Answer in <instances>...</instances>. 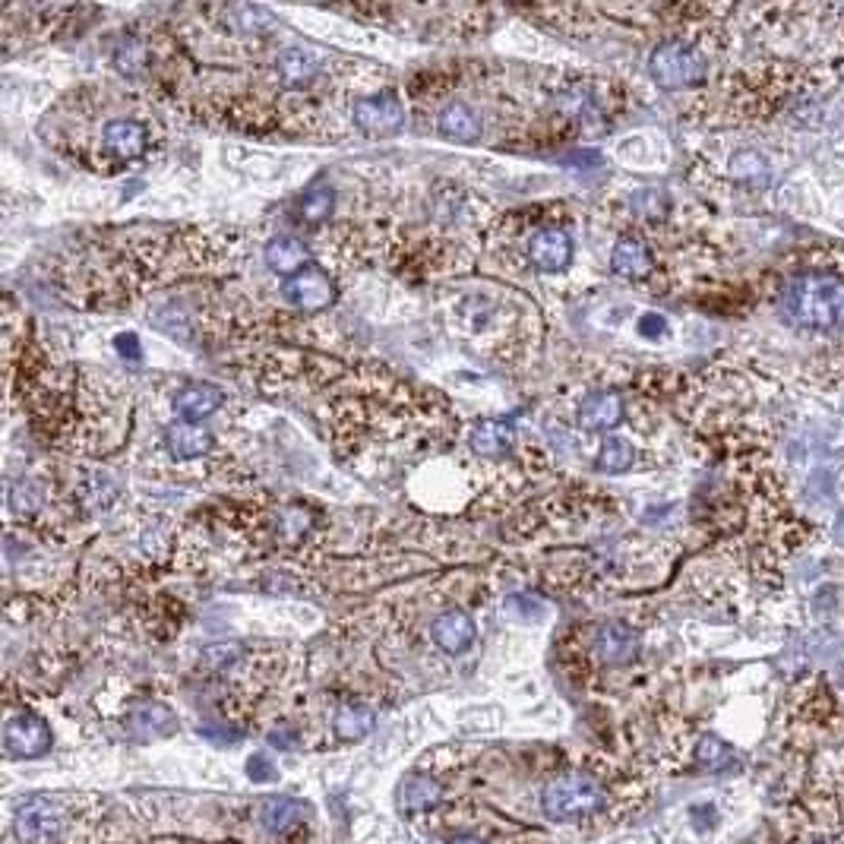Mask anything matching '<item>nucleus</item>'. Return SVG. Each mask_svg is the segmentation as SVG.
Returning <instances> with one entry per match:
<instances>
[{
	"label": "nucleus",
	"mask_w": 844,
	"mask_h": 844,
	"mask_svg": "<svg viewBox=\"0 0 844 844\" xmlns=\"http://www.w3.org/2000/svg\"><path fill=\"white\" fill-rule=\"evenodd\" d=\"M766 305L794 342L844 354V254L810 250L766 279Z\"/></svg>",
	"instance_id": "f257e3e1"
},
{
	"label": "nucleus",
	"mask_w": 844,
	"mask_h": 844,
	"mask_svg": "<svg viewBox=\"0 0 844 844\" xmlns=\"http://www.w3.org/2000/svg\"><path fill=\"white\" fill-rule=\"evenodd\" d=\"M844 737V705L822 674H806L784 690L778 740L784 778L810 772Z\"/></svg>",
	"instance_id": "f03ea898"
},
{
	"label": "nucleus",
	"mask_w": 844,
	"mask_h": 844,
	"mask_svg": "<svg viewBox=\"0 0 844 844\" xmlns=\"http://www.w3.org/2000/svg\"><path fill=\"white\" fill-rule=\"evenodd\" d=\"M756 844H844V788L829 756L810 772L784 778L778 813Z\"/></svg>",
	"instance_id": "7ed1b4c3"
},
{
	"label": "nucleus",
	"mask_w": 844,
	"mask_h": 844,
	"mask_svg": "<svg viewBox=\"0 0 844 844\" xmlns=\"http://www.w3.org/2000/svg\"><path fill=\"white\" fill-rule=\"evenodd\" d=\"M541 806L551 820L579 822L608 810V788L591 774L573 772L551 781L541 794Z\"/></svg>",
	"instance_id": "20e7f679"
},
{
	"label": "nucleus",
	"mask_w": 844,
	"mask_h": 844,
	"mask_svg": "<svg viewBox=\"0 0 844 844\" xmlns=\"http://www.w3.org/2000/svg\"><path fill=\"white\" fill-rule=\"evenodd\" d=\"M352 120L364 137H396L405 127V105L393 93L371 95L354 105Z\"/></svg>",
	"instance_id": "39448f33"
},
{
	"label": "nucleus",
	"mask_w": 844,
	"mask_h": 844,
	"mask_svg": "<svg viewBox=\"0 0 844 844\" xmlns=\"http://www.w3.org/2000/svg\"><path fill=\"white\" fill-rule=\"evenodd\" d=\"M281 295H285L288 305H295L305 313H320V310L335 305V281L329 279L320 266H307L298 276L285 279Z\"/></svg>",
	"instance_id": "423d86ee"
},
{
	"label": "nucleus",
	"mask_w": 844,
	"mask_h": 844,
	"mask_svg": "<svg viewBox=\"0 0 844 844\" xmlns=\"http://www.w3.org/2000/svg\"><path fill=\"white\" fill-rule=\"evenodd\" d=\"M591 652L601 664H610V667H623V664H633L639 652H642V639L635 633L630 623L623 620H608L601 623L595 635H591Z\"/></svg>",
	"instance_id": "0eeeda50"
},
{
	"label": "nucleus",
	"mask_w": 844,
	"mask_h": 844,
	"mask_svg": "<svg viewBox=\"0 0 844 844\" xmlns=\"http://www.w3.org/2000/svg\"><path fill=\"white\" fill-rule=\"evenodd\" d=\"M610 273L623 281H645L655 276V254L635 235H623L610 250Z\"/></svg>",
	"instance_id": "6e6552de"
},
{
	"label": "nucleus",
	"mask_w": 844,
	"mask_h": 844,
	"mask_svg": "<svg viewBox=\"0 0 844 844\" xmlns=\"http://www.w3.org/2000/svg\"><path fill=\"white\" fill-rule=\"evenodd\" d=\"M3 747L17 759L42 756L51 747V727L39 715H17L3 727Z\"/></svg>",
	"instance_id": "1a4fd4ad"
},
{
	"label": "nucleus",
	"mask_w": 844,
	"mask_h": 844,
	"mask_svg": "<svg viewBox=\"0 0 844 844\" xmlns=\"http://www.w3.org/2000/svg\"><path fill=\"white\" fill-rule=\"evenodd\" d=\"M61 832H64V820L45 800H32L17 816V838L23 844H57Z\"/></svg>",
	"instance_id": "9d476101"
},
{
	"label": "nucleus",
	"mask_w": 844,
	"mask_h": 844,
	"mask_svg": "<svg viewBox=\"0 0 844 844\" xmlns=\"http://www.w3.org/2000/svg\"><path fill=\"white\" fill-rule=\"evenodd\" d=\"M623 415H627L623 399H620L613 389H598V393H591V396L583 399L576 421H579V427L588 430V434H605V430L620 427V424H623Z\"/></svg>",
	"instance_id": "9b49d317"
},
{
	"label": "nucleus",
	"mask_w": 844,
	"mask_h": 844,
	"mask_svg": "<svg viewBox=\"0 0 844 844\" xmlns=\"http://www.w3.org/2000/svg\"><path fill=\"white\" fill-rule=\"evenodd\" d=\"M528 259L538 266L541 273H560L573 259V237L557 225H547L528 241Z\"/></svg>",
	"instance_id": "f8f14e48"
},
{
	"label": "nucleus",
	"mask_w": 844,
	"mask_h": 844,
	"mask_svg": "<svg viewBox=\"0 0 844 844\" xmlns=\"http://www.w3.org/2000/svg\"><path fill=\"white\" fill-rule=\"evenodd\" d=\"M474 620L466 610H444L434 623H430V639L437 642V649H444L446 655H462L469 652L474 642Z\"/></svg>",
	"instance_id": "ddd939ff"
},
{
	"label": "nucleus",
	"mask_w": 844,
	"mask_h": 844,
	"mask_svg": "<svg viewBox=\"0 0 844 844\" xmlns=\"http://www.w3.org/2000/svg\"><path fill=\"white\" fill-rule=\"evenodd\" d=\"M102 146L115 156V159H140L149 149V133L140 120L115 118L105 124L102 130Z\"/></svg>",
	"instance_id": "4468645a"
},
{
	"label": "nucleus",
	"mask_w": 844,
	"mask_h": 844,
	"mask_svg": "<svg viewBox=\"0 0 844 844\" xmlns=\"http://www.w3.org/2000/svg\"><path fill=\"white\" fill-rule=\"evenodd\" d=\"M212 430L196 421H174L164 430V446L174 459H200L212 449Z\"/></svg>",
	"instance_id": "2eb2a0df"
},
{
	"label": "nucleus",
	"mask_w": 844,
	"mask_h": 844,
	"mask_svg": "<svg viewBox=\"0 0 844 844\" xmlns=\"http://www.w3.org/2000/svg\"><path fill=\"white\" fill-rule=\"evenodd\" d=\"M225 402V393L212 383H190L174 396V412L188 421H203L215 415Z\"/></svg>",
	"instance_id": "dca6fc26"
},
{
	"label": "nucleus",
	"mask_w": 844,
	"mask_h": 844,
	"mask_svg": "<svg viewBox=\"0 0 844 844\" xmlns=\"http://www.w3.org/2000/svg\"><path fill=\"white\" fill-rule=\"evenodd\" d=\"M317 71H320V61L307 47H288L276 61V79H279L281 89H305L317 76Z\"/></svg>",
	"instance_id": "f3484780"
},
{
	"label": "nucleus",
	"mask_w": 844,
	"mask_h": 844,
	"mask_svg": "<svg viewBox=\"0 0 844 844\" xmlns=\"http://www.w3.org/2000/svg\"><path fill=\"white\" fill-rule=\"evenodd\" d=\"M263 259H266V266H269L276 276H285V279L298 276L301 269L310 266V263H307L305 241H298V237L291 235L273 237V241L266 244V250H263Z\"/></svg>",
	"instance_id": "a211bd4d"
},
{
	"label": "nucleus",
	"mask_w": 844,
	"mask_h": 844,
	"mask_svg": "<svg viewBox=\"0 0 844 844\" xmlns=\"http://www.w3.org/2000/svg\"><path fill=\"white\" fill-rule=\"evenodd\" d=\"M469 444L474 456L503 459V456H510V449H513V427L506 421H496V418L478 421L471 427Z\"/></svg>",
	"instance_id": "6ab92c4d"
},
{
	"label": "nucleus",
	"mask_w": 844,
	"mask_h": 844,
	"mask_svg": "<svg viewBox=\"0 0 844 844\" xmlns=\"http://www.w3.org/2000/svg\"><path fill=\"white\" fill-rule=\"evenodd\" d=\"M437 127L446 140L452 142H474L481 137V118L474 115V108H469L466 102H452L446 105L437 118Z\"/></svg>",
	"instance_id": "aec40b11"
},
{
	"label": "nucleus",
	"mask_w": 844,
	"mask_h": 844,
	"mask_svg": "<svg viewBox=\"0 0 844 844\" xmlns=\"http://www.w3.org/2000/svg\"><path fill=\"white\" fill-rule=\"evenodd\" d=\"M374 712L364 708V705H342L332 718V727H335V737L339 740H361L374 730Z\"/></svg>",
	"instance_id": "412c9836"
},
{
	"label": "nucleus",
	"mask_w": 844,
	"mask_h": 844,
	"mask_svg": "<svg viewBox=\"0 0 844 844\" xmlns=\"http://www.w3.org/2000/svg\"><path fill=\"white\" fill-rule=\"evenodd\" d=\"M332 203H335V193L329 188L327 181H317L305 190L301 203H298V218L307 222V225H323L332 212Z\"/></svg>",
	"instance_id": "4be33fe9"
},
{
	"label": "nucleus",
	"mask_w": 844,
	"mask_h": 844,
	"mask_svg": "<svg viewBox=\"0 0 844 844\" xmlns=\"http://www.w3.org/2000/svg\"><path fill=\"white\" fill-rule=\"evenodd\" d=\"M440 798V784L434 778H424V774H415L402 784L399 806L405 813H421V810H430Z\"/></svg>",
	"instance_id": "5701e85b"
},
{
	"label": "nucleus",
	"mask_w": 844,
	"mask_h": 844,
	"mask_svg": "<svg viewBox=\"0 0 844 844\" xmlns=\"http://www.w3.org/2000/svg\"><path fill=\"white\" fill-rule=\"evenodd\" d=\"M635 466V449L630 440L623 437H608L601 449H598V459H595V469L608 471V474H620V471H630Z\"/></svg>",
	"instance_id": "b1692460"
},
{
	"label": "nucleus",
	"mask_w": 844,
	"mask_h": 844,
	"mask_svg": "<svg viewBox=\"0 0 844 844\" xmlns=\"http://www.w3.org/2000/svg\"><path fill=\"white\" fill-rule=\"evenodd\" d=\"M693 762L699 766V769H708V772H718V769H725L734 762V750L727 747L722 737H712V734H705L696 740V747H693Z\"/></svg>",
	"instance_id": "393cba45"
},
{
	"label": "nucleus",
	"mask_w": 844,
	"mask_h": 844,
	"mask_svg": "<svg viewBox=\"0 0 844 844\" xmlns=\"http://www.w3.org/2000/svg\"><path fill=\"white\" fill-rule=\"evenodd\" d=\"M115 71L124 73V76H140L146 67H149V51L142 45L140 39L127 35L118 47H115Z\"/></svg>",
	"instance_id": "a878e982"
},
{
	"label": "nucleus",
	"mask_w": 844,
	"mask_h": 844,
	"mask_svg": "<svg viewBox=\"0 0 844 844\" xmlns=\"http://www.w3.org/2000/svg\"><path fill=\"white\" fill-rule=\"evenodd\" d=\"M225 17L232 20V29L247 32V35H263V32H269L276 25L273 13L263 10V7H232Z\"/></svg>",
	"instance_id": "bb28decb"
},
{
	"label": "nucleus",
	"mask_w": 844,
	"mask_h": 844,
	"mask_svg": "<svg viewBox=\"0 0 844 844\" xmlns=\"http://www.w3.org/2000/svg\"><path fill=\"white\" fill-rule=\"evenodd\" d=\"M633 212L642 218V222H649V225H658V222H664L667 218V212H671V203H667V193L664 190H639L633 196Z\"/></svg>",
	"instance_id": "cd10ccee"
},
{
	"label": "nucleus",
	"mask_w": 844,
	"mask_h": 844,
	"mask_svg": "<svg viewBox=\"0 0 844 844\" xmlns=\"http://www.w3.org/2000/svg\"><path fill=\"white\" fill-rule=\"evenodd\" d=\"M301 803H295V800H288V798H273V800H266V806H263V825L269 829V832H281V829H288L291 822L298 820L301 816Z\"/></svg>",
	"instance_id": "c85d7f7f"
},
{
	"label": "nucleus",
	"mask_w": 844,
	"mask_h": 844,
	"mask_svg": "<svg viewBox=\"0 0 844 844\" xmlns=\"http://www.w3.org/2000/svg\"><path fill=\"white\" fill-rule=\"evenodd\" d=\"M142 722L140 734L149 737V734H162V730H171V715L162 705H146L140 715H137V725Z\"/></svg>",
	"instance_id": "c756f323"
},
{
	"label": "nucleus",
	"mask_w": 844,
	"mask_h": 844,
	"mask_svg": "<svg viewBox=\"0 0 844 844\" xmlns=\"http://www.w3.org/2000/svg\"><path fill=\"white\" fill-rule=\"evenodd\" d=\"M140 544H142V551H146V554L159 557V554H168V547H171V535L164 532L162 522H152V525L142 532Z\"/></svg>",
	"instance_id": "7c9ffc66"
},
{
	"label": "nucleus",
	"mask_w": 844,
	"mask_h": 844,
	"mask_svg": "<svg viewBox=\"0 0 844 844\" xmlns=\"http://www.w3.org/2000/svg\"><path fill=\"white\" fill-rule=\"evenodd\" d=\"M664 329H667V320H664V317H658V313H645V317H639V332H642V335H649V339L664 335Z\"/></svg>",
	"instance_id": "2f4dec72"
},
{
	"label": "nucleus",
	"mask_w": 844,
	"mask_h": 844,
	"mask_svg": "<svg viewBox=\"0 0 844 844\" xmlns=\"http://www.w3.org/2000/svg\"><path fill=\"white\" fill-rule=\"evenodd\" d=\"M115 345L124 352V357H140V339L133 332H120L118 339H115Z\"/></svg>",
	"instance_id": "473e14b6"
},
{
	"label": "nucleus",
	"mask_w": 844,
	"mask_h": 844,
	"mask_svg": "<svg viewBox=\"0 0 844 844\" xmlns=\"http://www.w3.org/2000/svg\"><path fill=\"white\" fill-rule=\"evenodd\" d=\"M250 778H257V781H263V778H273V769H266V759H250Z\"/></svg>",
	"instance_id": "72a5a7b5"
},
{
	"label": "nucleus",
	"mask_w": 844,
	"mask_h": 844,
	"mask_svg": "<svg viewBox=\"0 0 844 844\" xmlns=\"http://www.w3.org/2000/svg\"><path fill=\"white\" fill-rule=\"evenodd\" d=\"M566 164H576V168H586V164H601V156H595V152H586V156H569Z\"/></svg>",
	"instance_id": "f704fd0d"
},
{
	"label": "nucleus",
	"mask_w": 844,
	"mask_h": 844,
	"mask_svg": "<svg viewBox=\"0 0 844 844\" xmlns=\"http://www.w3.org/2000/svg\"><path fill=\"white\" fill-rule=\"evenodd\" d=\"M452 844H488L484 838H478V835H459V838H452Z\"/></svg>",
	"instance_id": "c9c22d12"
}]
</instances>
